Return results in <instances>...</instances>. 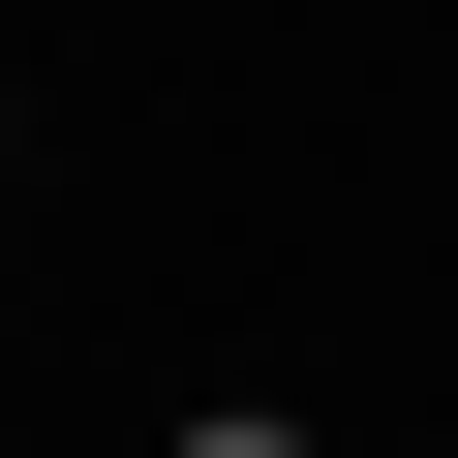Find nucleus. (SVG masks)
I'll use <instances>...</instances> for the list:
<instances>
[{"label":"nucleus","instance_id":"obj_1","mask_svg":"<svg viewBox=\"0 0 458 458\" xmlns=\"http://www.w3.org/2000/svg\"><path fill=\"white\" fill-rule=\"evenodd\" d=\"M153 458H336V428H306V397H183Z\"/></svg>","mask_w":458,"mask_h":458},{"label":"nucleus","instance_id":"obj_2","mask_svg":"<svg viewBox=\"0 0 458 458\" xmlns=\"http://www.w3.org/2000/svg\"><path fill=\"white\" fill-rule=\"evenodd\" d=\"M0 153H31V92H0Z\"/></svg>","mask_w":458,"mask_h":458}]
</instances>
